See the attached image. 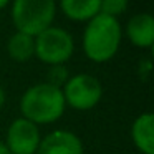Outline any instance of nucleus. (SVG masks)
<instances>
[{"label": "nucleus", "instance_id": "f257e3e1", "mask_svg": "<svg viewBox=\"0 0 154 154\" xmlns=\"http://www.w3.org/2000/svg\"><path fill=\"white\" fill-rule=\"evenodd\" d=\"M123 38V28L118 18L96 15L86 22L81 47L86 58L93 63H106L118 53Z\"/></svg>", "mask_w": 154, "mask_h": 154}, {"label": "nucleus", "instance_id": "f03ea898", "mask_svg": "<svg viewBox=\"0 0 154 154\" xmlns=\"http://www.w3.org/2000/svg\"><path fill=\"white\" fill-rule=\"evenodd\" d=\"M66 104L61 88H57L47 81L30 86L20 98L22 118L32 121L37 126L58 121L63 116Z\"/></svg>", "mask_w": 154, "mask_h": 154}, {"label": "nucleus", "instance_id": "7ed1b4c3", "mask_svg": "<svg viewBox=\"0 0 154 154\" xmlns=\"http://www.w3.org/2000/svg\"><path fill=\"white\" fill-rule=\"evenodd\" d=\"M12 22L17 32L37 37L53 25L57 15L55 0H12Z\"/></svg>", "mask_w": 154, "mask_h": 154}, {"label": "nucleus", "instance_id": "20e7f679", "mask_svg": "<svg viewBox=\"0 0 154 154\" xmlns=\"http://www.w3.org/2000/svg\"><path fill=\"white\" fill-rule=\"evenodd\" d=\"M75 51V42L70 32L61 27H48L35 37V57L48 66L65 65Z\"/></svg>", "mask_w": 154, "mask_h": 154}, {"label": "nucleus", "instance_id": "39448f33", "mask_svg": "<svg viewBox=\"0 0 154 154\" xmlns=\"http://www.w3.org/2000/svg\"><path fill=\"white\" fill-rule=\"evenodd\" d=\"M61 91H63L65 104L76 111L93 109L103 98L101 81L88 73H78L70 76Z\"/></svg>", "mask_w": 154, "mask_h": 154}, {"label": "nucleus", "instance_id": "423d86ee", "mask_svg": "<svg viewBox=\"0 0 154 154\" xmlns=\"http://www.w3.org/2000/svg\"><path fill=\"white\" fill-rule=\"evenodd\" d=\"M42 134L37 124L25 118H17L8 124L5 146L12 154H37Z\"/></svg>", "mask_w": 154, "mask_h": 154}, {"label": "nucleus", "instance_id": "0eeeda50", "mask_svg": "<svg viewBox=\"0 0 154 154\" xmlns=\"http://www.w3.org/2000/svg\"><path fill=\"white\" fill-rule=\"evenodd\" d=\"M37 154H85L83 143L68 129H55L42 137Z\"/></svg>", "mask_w": 154, "mask_h": 154}, {"label": "nucleus", "instance_id": "6e6552de", "mask_svg": "<svg viewBox=\"0 0 154 154\" xmlns=\"http://www.w3.org/2000/svg\"><path fill=\"white\" fill-rule=\"evenodd\" d=\"M126 37L136 48L149 50L154 43V18L151 14H136L126 23Z\"/></svg>", "mask_w": 154, "mask_h": 154}, {"label": "nucleus", "instance_id": "1a4fd4ad", "mask_svg": "<svg viewBox=\"0 0 154 154\" xmlns=\"http://www.w3.org/2000/svg\"><path fill=\"white\" fill-rule=\"evenodd\" d=\"M131 137L141 154H154V116L143 113L133 121Z\"/></svg>", "mask_w": 154, "mask_h": 154}, {"label": "nucleus", "instance_id": "9d476101", "mask_svg": "<svg viewBox=\"0 0 154 154\" xmlns=\"http://www.w3.org/2000/svg\"><path fill=\"white\" fill-rule=\"evenodd\" d=\"M63 15L71 22H90L100 15V0H60Z\"/></svg>", "mask_w": 154, "mask_h": 154}, {"label": "nucleus", "instance_id": "9b49d317", "mask_svg": "<svg viewBox=\"0 0 154 154\" xmlns=\"http://www.w3.org/2000/svg\"><path fill=\"white\" fill-rule=\"evenodd\" d=\"M7 53L14 61L25 63L35 57V37L15 32L7 42Z\"/></svg>", "mask_w": 154, "mask_h": 154}, {"label": "nucleus", "instance_id": "f8f14e48", "mask_svg": "<svg viewBox=\"0 0 154 154\" xmlns=\"http://www.w3.org/2000/svg\"><path fill=\"white\" fill-rule=\"evenodd\" d=\"M128 2L129 0H100V14L118 18L128 10Z\"/></svg>", "mask_w": 154, "mask_h": 154}, {"label": "nucleus", "instance_id": "ddd939ff", "mask_svg": "<svg viewBox=\"0 0 154 154\" xmlns=\"http://www.w3.org/2000/svg\"><path fill=\"white\" fill-rule=\"evenodd\" d=\"M68 70L65 65H57V66H51V70L48 71V81L47 83L53 85L57 88H63L65 83L68 81Z\"/></svg>", "mask_w": 154, "mask_h": 154}, {"label": "nucleus", "instance_id": "4468645a", "mask_svg": "<svg viewBox=\"0 0 154 154\" xmlns=\"http://www.w3.org/2000/svg\"><path fill=\"white\" fill-rule=\"evenodd\" d=\"M5 100H7V94H5V90L2 86H0V109L4 108V104H5Z\"/></svg>", "mask_w": 154, "mask_h": 154}, {"label": "nucleus", "instance_id": "2eb2a0df", "mask_svg": "<svg viewBox=\"0 0 154 154\" xmlns=\"http://www.w3.org/2000/svg\"><path fill=\"white\" fill-rule=\"evenodd\" d=\"M0 154H12L8 151V147L5 146V143H2V141H0Z\"/></svg>", "mask_w": 154, "mask_h": 154}, {"label": "nucleus", "instance_id": "dca6fc26", "mask_svg": "<svg viewBox=\"0 0 154 154\" xmlns=\"http://www.w3.org/2000/svg\"><path fill=\"white\" fill-rule=\"evenodd\" d=\"M10 2H12V0H0V10H2V8H5L8 4H10Z\"/></svg>", "mask_w": 154, "mask_h": 154}]
</instances>
